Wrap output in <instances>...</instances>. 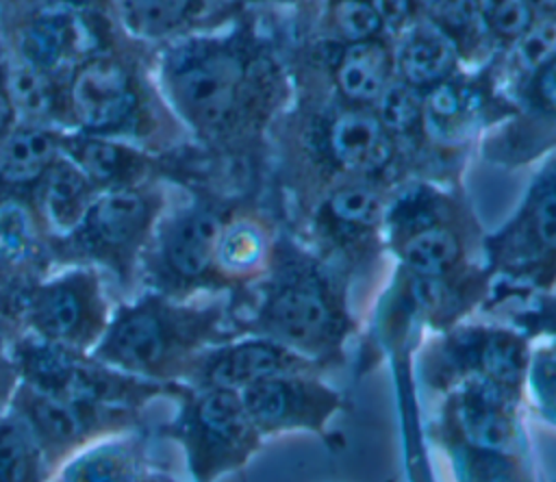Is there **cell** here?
I'll return each instance as SVG.
<instances>
[{"label":"cell","instance_id":"obj_38","mask_svg":"<svg viewBox=\"0 0 556 482\" xmlns=\"http://www.w3.org/2000/svg\"><path fill=\"white\" fill-rule=\"evenodd\" d=\"M2 363H7V360H4V354H2V341H0V367H2Z\"/></svg>","mask_w":556,"mask_h":482},{"label":"cell","instance_id":"obj_33","mask_svg":"<svg viewBox=\"0 0 556 482\" xmlns=\"http://www.w3.org/2000/svg\"><path fill=\"white\" fill-rule=\"evenodd\" d=\"M15 124H17V111L13 106L9 85H7V48L2 46V35H0V137H4Z\"/></svg>","mask_w":556,"mask_h":482},{"label":"cell","instance_id":"obj_6","mask_svg":"<svg viewBox=\"0 0 556 482\" xmlns=\"http://www.w3.org/2000/svg\"><path fill=\"white\" fill-rule=\"evenodd\" d=\"M176 434L187 452L195 482L241 469L263 445L241 393L219 386H193L182 402Z\"/></svg>","mask_w":556,"mask_h":482},{"label":"cell","instance_id":"obj_15","mask_svg":"<svg viewBox=\"0 0 556 482\" xmlns=\"http://www.w3.org/2000/svg\"><path fill=\"white\" fill-rule=\"evenodd\" d=\"M61 150L87 174L98 191L135 187L148 172V156L130 141L63 132Z\"/></svg>","mask_w":556,"mask_h":482},{"label":"cell","instance_id":"obj_30","mask_svg":"<svg viewBox=\"0 0 556 482\" xmlns=\"http://www.w3.org/2000/svg\"><path fill=\"white\" fill-rule=\"evenodd\" d=\"M478 15L504 37H519L530 26V7L526 0H473Z\"/></svg>","mask_w":556,"mask_h":482},{"label":"cell","instance_id":"obj_35","mask_svg":"<svg viewBox=\"0 0 556 482\" xmlns=\"http://www.w3.org/2000/svg\"><path fill=\"white\" fill-rule=\"evenodd\" d=\"M536 89H539V96L545 102V106L556 111V59L549 61L545 67H541Z\"/></svg>","mask_w":556,"mask_h":482},{"label":"cell","instance_id":"obj_17","mask_svg":"<svg viewBox=\"0 0 556 482\" xmlns=\"http://www.w3.org/2000/svg\"><path fill=\"white\" fill-rule=\"evenodd\" d=\"M61 139L63 132L54 126L17 122L0 137V187L35 189L46 169L61 154Z\"/></svg>","mask_w":556,"mask_h":482},{"label":"cell","instance_id":"obj_16","mask_svg":"<svg viewBox=\"0 0 556 482\" xmlns=\"http://www.w3.org/2000/svg\"><path fill=\"white\" fill-rule=\"evenodd\" d=\"M98 189L61 150L35 187V204L56 239H67L83 221Z\"/></svg>","mask_w":556,"mask_h":482},{"label":"cell","instance_id":"obj_36","mask_svg":"<svg viewBox=\"0 0 556 482\" xmlns=\"http://www.w3.org/2000/svg\"><path fill=\"white\" fill-rule=\"evenodd\" d=\"M54 2H61V4H67V7H76V9H102V7H109V0H54Z\"/></svg>","mask_w":556,"mask_h":482},{"label":"cell","instance_id":"obj_37","mask_svg":"<svg viewBox=\"0 0 556 482\" xmlns=\"http://www.w3.org/2000/svg\"><path fill=\"white\" fill-rule=\"evenodd\" d=\"M534 9H556V0H526Z\"/></svg>","mask_w":556,"mask_h":482},{"label":"cell","instance_id":"obj_7","mask_svg":"<svg viewBox=\"0 0 556 482\" xmlns=\"http://www.w3.org/2000/svg\"><path fill=\"white\" fill-rule=\"evenodd\" d=\"M109 7L76 9L54 0H30L20 9L9 50L61 83L78 63L109 50Z\"/></svg>","mask_w":556,"mask_h":482},{"label":"cell","instance_id":"obj_5","mask_svg":"<svg viewBox=\"0 0 556 482\" xmlns=\"http://www.w3.org/2000/svg\"><path fill=\"white\" fill-rule=\"evenodd\" d=\"M148 85L113 50L78 63L61 80V119L72 132L128 141L139 137L152 119Z\"/></svg>","mask_w":556,"mask_h":482},{"label":"cell","instance_id":"obj_2","mask_svg":"<svg viewBox=\"0 0 556 482\" xmlns=\"http://www.w3.org/2000/svg\"><path fill=\"white\" fill-rule=\"evenodd\" d=\"M217 308H187L148 297L122 308L96 343L102 365L128 373L163 378L187 376L193 360L222 343Z\"/></svg>","mask_w":556,"mask_h":482},{"label":"cell","instance_id":"obj_11","mask_svg":"<svg viewBox=\"0 0 556 482\" xmlns=\"http://www.w3.org/2000/svg\"><path fill=\"white\" fill-rule=\"evenodd\" d=\"M159 200L141 185L98 191L80 226L67 237L87 256L126 271L156 221Z\"/></svg>","mask_w":556,"mask_h":482},{"label":"cell","instance_id":"obj_9","mask_svg":"<svg viewBox=\"0 0 556 482\" xmlns=\"http://www.w3.org/2000/svg\"><path fill=\"white\" fill-rule=\"evenodd\" d=\"M493 271L545 289L556 278V163L530 187L519 213L486 241Z\"/></svg>","mask_w":556,"mask_h":482},{"label":"cell","instance_id":"obj_23","mask_svg":"<svg viewBox=\"0 0 556 482\" xmlns=\"http://www.w3.org/2000/svg\"><path fill=\"white\" fill-rule=\"evenodd\" d=\"M391 59L382 43L374 39L354 41L341 56L337 83L350 100H378L389 85Z\"/></svg>","mask_w":556,"mask_h":482},{"label":"cell","instance_id":"obj_22","mask_svg":"<svg viewBox=\"0 0 556 482\" xmlns=\"http://www.w3.org/2000/svg\"><path fill=\"white\" fill-rule=\"evenodd\" d=\"M454 61L452 39L434 24L413 26L395 52L402 80L413 87L439 83L454 67Z\"/></svg>","mask_w":556,"mask_h":482},{"label":"cell","instance_id":"obj_24","mask_svg":"<svg viewBox=\"0 0 556 482\" xmlns=\"http://www.w3.org/2000/svg\"><path fill=\"white\" fill-rule=\"evenodd\" d=\"M137 475L139 467L130 447L106 441L74 452L52 482H132Z\"/></svg>","mask_w":556,"mask_h":482},{"label":"cell","instance_id":"obj_21","mask_svg":"<svg viewBox=\"0 0 556 482\" xmlns=\"http://www.w3.org/2000/svg\"><path fill=\"white\" fill-rule=\"evenodd\" d=\"M271 256L274 245L258 219H226L217 241L215 274L224 280H243L263 267H269Z\"/></svg>","mask_w":556,"mask_h":482},{"label":"cell","instance_id":"obj_29","mask_svg":"<svg viewBox=\"0 0 556 482\" xmlns=\"http://www.w3.org/2000/svg\"><path fill=\"white\" fill-rule=\"evenodd\" d=\"M556 59V17L530 24L517 41V61L526 69H541Z\"/></svg>","mask_w":556,"mask_h":482},{"label":"cell","instance_id":"obj_14","mask_svg":"<svg viewBox=\"0 0 556 482\" xmlns=\"http://www.w3.org/2000/svg\"><path fill=\"white\" fill-rule=\"evenodd\" d=\"M102 408L106 406L46 393L28 384L17 391V415L35 432L46 456L52 449L78 452Z\"/></svg>","mask_w":556,"mask_h":482},{"label":"cell","instance_id":"obj_4","mask_svg":"<svg viewBox=\"0 0 556 482\" xmlns=\"http://www.w3.org/2000/svg\"><path fill=\"white\" fill-rule=\"evenodd\" d=\"M530 347L532 341L517 328L456 324L417 345L415 380L439 397L465 382L489 384L523 397Z\"/></svg>","mask_w":556,"mask_h":482},{"label":"cell","instance_id":"obj_10","mask_svg":"<svg viewBox=\"0 0 556 482\" xmlns=\"http://www.w3.org/2000/svg\"><path fill=\"white\" fill-rule=\"evenodd\" d=\"M24 313L33 334L76 352L98 343L109 324L100 278L89 269L39 282L28 293Z\"/></svg>","mask_w":556,"mask_h":482},{"label":"cell","instance_id":"obj_3","mask_svg":"<svg viewBox=\"0 0 556 482\" xmlns=\"http://www.w3.org/2000/svg\"><path fill=\"white\" fill-rule=\"evenodd\" d=\"M248 61L222 39L169 41L159 59V87L172 109L206 137L226 135L243 106Z\"/></svg>","mask_w":556,"mask_h":482},{"label":"cell","instance_id":"obj_19","mask_svg":"<svg viewBox=\"0 0 556 482\" xmlns=\"http://www.w3.org/2000/svg\"><path fill=\"white\" fill-rule=\"evenodd\" d=\"M206 0H109L119 28L135 41H169L200 13Z\"/></svg>","mask_w":556,"mask_h":482},{"label":"cell","instance_id":"obj_31","mask_svg":"<svg viewBox=\"0 0 556 482\" xmlns=\"http://www.w3.org/2000/svg\"><path fill=\"white\" fill-rule=\"evenodd\" d=\"M334 24L352 43L371 39L382 26L371 2L365 0H339L334 4Z\"/></svg>","mask_w":556,"mask_h":482},{"label":"cell","instance_id":"obj_8","mask_svg":"<svg viewBox=\"0 0 556 482\" xmlns=\"http://www.w3.org/2000/svg\"><path fill=\"white\" fill-rule=\"evenodd\" d=\"M243 406L263 439L287 432H311L328 447H341V436L330 428L345 408V395L319 373H293L261 380L243 391Z\"/></svg>","mask_w":556,"mask_h":482},{"label":"cell","instance_id":"obj_27","mask_svg":"<svg viewBox=\"0 0 556 482\" xmlns=\"http://www.w3.org/2000/svg\"><path fill=\"white\" fill-rule=\"evenodd\" d=\"M37 254V226L17 198L0 202V267L20 269Z\"/></svg>","mask_w":556,"mask_h":482},{"label":"cell","instance_id":"obj_12","mask_svg":"<svg viewBox=\"0 0 556 482\" xmlns=\"http://www.w3.org/2000/svg\"><path fill=\"white\" fill-rule=\"evenodd\" d=\"M293 373L326 376L319 365L289 350L287 345H280L267 337L248 334L243 339L224 341L204 350L193 360L187 378L193 386L243 391L261 380Z\"/></svg>","mask_w":556,"mask_h":482},{"label":"cell","instance_id":"obj_18","mask_svg":"<svg viewBox=\"0 0 556 482\" xmlns=\"http://www.w3.org/2000/svg\"><path fill=\"white\" fill-rule=\"evenodd\" d=\"M415 350H406L389 358L393 369L395 402L400 415V434L406 458V473L410 482H434L430 460L426 454V430L419 408V384L413 369Z\"/></svg>","mask_w":556,"mask_h":482},{"label":"cell","instance_id":"obj_25","mask_svg":"<svg viewBox=\"0 0 556 482\" xmlns=\"http://www.w3.org/2000/svg\"><path fill=\"white\" fill-rule=\"evenodd\" d=\"M48 456L20 417L0 419V482H46Z\"/></svg>","mask_w":556,"mask_h":482},{"label":"cell","instance_id":"obj_20","mask_svg":"<svg viewBox=\"0 0 556 482\" xmlns=\"http://www.w3.org/2000/svg\"><path fill=\"white\" fill-rule=\"evenodd\" d=\"M454 473L456 482H536L528 449L471 447L463 443L437 445Z\"/></svg>","mask_w":556,"mask_h":482},{"label":"cell","instance_id":"obj_1","mask_svg":"<svg viewBox=\"0 0 556 482\" xmlns=\"http://www.w3.org/2000/svg\"><path fill=\"white\" fill-rule=\"evenodd\" d=\"M330 265L293 241H278L261 304L245 324L302 354L330 373L345 365L356 321L345 304V284Z\"/></svg>","mask_w":556,"mask_h":482},{"label":"cell","instance_id":"obj_34","mask_svg":"<svg viewBox=\"0 0 556 482\" xmlns=\"http://www.w3.org/2000/svg\"><path fill=\"white\" fill-rule=\"evenodd\" d=\"M371 7L387 26H400L410 13V0H371Z\"/></svg>","mask_w":556,"mask_h":482},{"label":"cell","instance_id":"obj_26","mask_svg":"<svg viewBox=\"0 0 556 482\" xmlns=\"http://www.w3.org/2000/svg\"><path fill=\"white\" fill-rule=\"evenodd\" d=\"M523 402L545 426L556 430V339L532 341Z\"/></svg>","mask_w":556,"mask_h":482},{"label":"cell","instance_id":"obj_13","mask_svg":"<svg viewBox=\"0 0 556 482\" xmlns=\"http://www.w3.org/2000/svg\"><path fill=\"white\" fill-rule=\"evenodd\" d=\"M226 217L215 206H189L161 232V267L176 284H198L215 274V252Z\"/></svg>","mask_w":556,"mask_h":482},{"label":"cell","instance_id":"obj_32","mask_svg":"<svg viewBox=\"0 0 556 482\" xmlns=\"http://www.w3.org/2000/svg\"><path fill=\"white\" fill-rule=\"evenodd\" d=\"M513 321L530 341L556 339V295H543L532 308L517 313Z\"/></svg>","mask_w":556,"mask_h":482},{"label":"cell","instance_id":"obj_28","mask_svg":"<svg viewBox=\"0 0 556 482\" xmlns=\"http://www.w3.org/2000/svg\"><path fill=\"white\" fill-rule=\"evenodd\" d=\"M378 100H380V117L378 119L391 132V137L406 135L419 124L424 102H421L417 87H413L404 80L389 83Z\"/></svg>","mask_w":556,"mask_h":482}]
</instances>
